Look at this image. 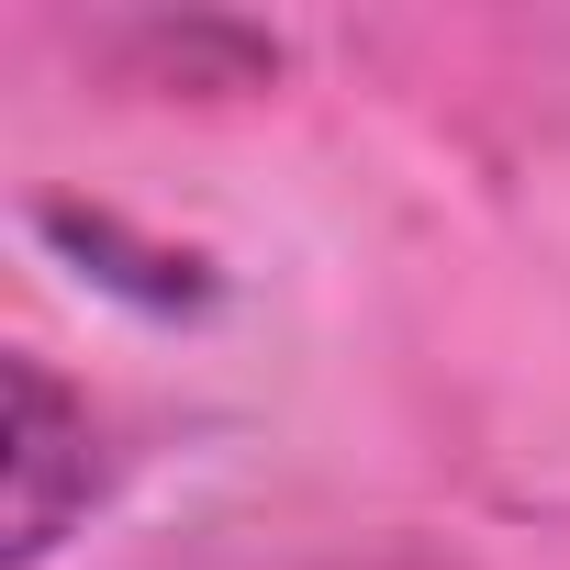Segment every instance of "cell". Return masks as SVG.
<instances>
[{"label": "cell", "instance_id": "1", "mask_svg": "<svg viewBox=\"0 0 570 570\" xmlns=\"http://www.w3.org/2000/svg\"><path fill=\"white\" fill-rule=\"evenodd\" d=\"M112 492V448H101V414L90 392H68L46 358H12V570H46L90 503Z\"/></svg>", "mask_w": 570, "mask_h": 570}]
</instances>
